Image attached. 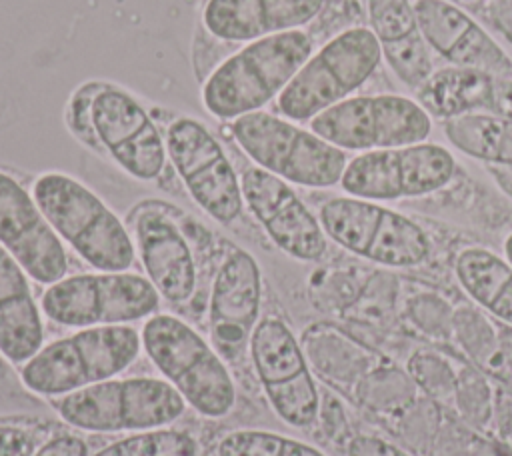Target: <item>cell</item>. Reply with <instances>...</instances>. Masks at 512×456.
<instances>
[{
  "mask_svg": "<svg viewBox=\"0 0 512 456\" xmlns=\"http://www.w3.org/2000/svg\"><path fill=\"white\" fill-rule=\"evenodd\" d=\"M32 196L60 240L86 264L100 272H124L134 264L132 236L86 184L64 172H46L36 178Z\"/></svg>",
  "mask_w": 512,
  "mask_h": 456,
  "instance_id": "3957f363",
  "label": "cell"
},
{
  "mask_svg": "<svg viewBox=\"0 0 512 456\" xmlns=\"http://www.w3.org/2000/svg\"><path fill=\"white\" fill-rule=\"evenodd\" d=\"M414 8L418 32L442 58L458 46L476 22L474 14L452 0H414Z\"/></svg>",
  "mask_w": 512,
  "mask_h": 456,
  "instance_id": "4316f807",
  "label": "cell"
},
{
  "mask_svg": "<svg viewBox=\"0 0 512 456\" xmlns=\"http://www.w3.org/2000/svg\"><path fill=\"white\" fill-rule=\"evenodd\" d=\"M398 156L404 198L432 194L444 188L456 172L452 152L436 142L426 140L398 148Z\"/></svg>",
  "mask_w": 512,
  "mask_h": 456,
  "instance_id": "d4e9b609",
  "label": "cell"
},
{
  "mask_svg": "<svg viewBox=\"0 0 512 456\" xmlns=\"http://www.w3.org/2000/svg\"><path fill=\"white\" fill-rule=\"evenodd\" d=\"M198 442L184 430L156 428L134 432L90 456H196Z\"/></svg>",
  "mask_w": 512,
  "mask_h": 456,
  "instance_id": "4dcf8cb0",
  "label": "cell"
},
{
  "mask_svg": "<svg viewBox=\"0 0 512 456\" xmlns=\"http://www.w3.org/2000/svg\"><path fill=\"white\" fill-rule=\"evenodd\" d=\"M492 82L494 76L486 72L444 64L436 66L414 94L432 120L446 122L472 112H488Z\"/></svg>",
  "mask_w": 512,
  "mask_h": 456,
  "instance_id": "ac0fdd59",
  "label": "cell"
},
{
  "mask_svg": "<svg viewBox=\"0 0 512 456\" xmlns=\"http://www.w3.org/2000/svg\"><path fill=\"white\" fill-rule=\"evenodd\" d=\"M430 254V240L412 218L384 208L364 258L386 268H410Z\"/></svg>",
  "mask_w": 512,
  "mask_h": 456,
  "instance_id": "603a6c76",
  "label": "cell"
},
{
  "mask_svg": "<svg viewBox=\"0 0 512 456\" xmlns=\"http://www.w3.org/2000/svg\"><path fill=\"white\" fill-rule=\"evenodd\" d=\"M444 60L446 64L474 68L494 78H512L510 54L496 42L490 30L478 22V18Z\"/></svg>",
  "mask_w": 512,
  "mask_h": 456,
  "instance_id": "f1b7e54d",
  "label": "cell"
},
{
  "mask_svg": "<svg viewBox=\"0 0 512 456\" xmlns=\"http://www.w3.org/2000/svg\"><path fill=\"white\" fill-rule=\"evenodd\" d=\"M452 2H456V4H460V6H464V8H468V6H474V4H480V2H486V0H452Z\"/></svg>",
  "mask_w": 512,
  "mask_h": 456,
  "instance_id": "60d3db41",
  "label": "cell"
},
{
  "mask_svg": "<svg viewBox=\"0 0 512 456\" xmlns=\"http://www.w3.org/2000/svg\"><path fill=\"white\" fill-rule=\"evenodd\" d=\"M166 152L190 198L216 222L232 224L244 208L240 178L220 142L194 118L166 130Z\"/></svg>",
  "mask_w": 512,
  "mask_h": 456,
  "instance_id": "9c48e42d",
  "label": "cell"
},
{
  "mask_svg": "<svg viewBox=\"0 0 512 456\" xmlns=\"http://www.w3.org/2000/svg\"><path fill=\"white\" fill-rule=\"evenodd\" d=\"M466 10L512 46V0H486Z\"/></svg>",
  "mask_w": 512,
  "mask_h": 456,
  "instance_id": "d6a6232c",
  "label": "cell"
},
{
  "mask_svg": "<svg viewBox=\"0 0 512 456\" xmlns=\"http://www.w3.org/2000/svg\"><path fill=\"white\" fill-rule=\"evenodd\" d=\"M40 308L46 318L70 328L130 324L156 314L160 294L142 274L98 270L50 284Z\"/></svg>",
  "mask_w": 512,
  "mask_h": 456,
  "instance_id": "ba28073f",
  "label": "cell"
},
{
  "mask_svg": "<svg viewBox=\"0 0 512 456\" xmlns=\"http://www.w3.org/2000/svg\"><path fill=\"white\" fill-rule=\"evenodd\" d=\"M248 356L274 414L290 426H310L318 418L320 396L292 330L280 318L260 320Z\"/></svg>",
  "mask_w": 512,
  "mask_h": 456,
  "instance_id": "30bf717a",
  "label": "cell"
},
{
  "mask_svg": "<svg viewBox=\"0 0 512 456\" xmlns=\"http://www.w3.org/2000/svg\"><path fill=\"white\" fill-rule=\"evenodd\" d=\"M488 172L496 186L512 198V164H492L488 166Z\"/></svg>",
  "mask_w": 512,
  "mask_h": 456,
  "instance_id": "f35d334b",
  "label": "cell"
},
{
  "mask_svg": "<svg viewBox=\"0 0 512 456\" xmlns=\"http://www.w3.org/2000/svg\"><path fill=\"white\" fill-rule=\"evenodd\" d=\"M186 406L168 380L154 376H116L56 400V412L68 426L104 434L168 428Z\"/></svg>",
  "mask_w": 512,
  "mask_h": 456,
  "instance_id": "5b68a950",
  "label": "cell"
},
{
  "mask_svg": "<svg viewBox=\"0 0 512 456\" xmlns=\"http://www.w3.org/2000/svg\"><path fill=\"white\" fill-rule=\"evenodd\" d=\"M0 246L38 284H54L66 276L68 256L34 196L0 170Z\"/></svg>",
  "mask_w": 512,
  "mask_h": 456,
  "instance_id": "5bb4252c",
  "label": "cell"
},
{
  "mask_svg": "<svg viewBox=\"0 0 512 456\" xmlns=\"http://www.w3.org/2000/svg\"><path fill=\"white\" fill-rule=\"evenodd\" d=\"M236 144L254 166L304 188L340 184L348 156L344 150L316 136L310 128L282 116L258 110L232 120Z\"/></svg>",
  "mask_w": 512,
  "mask_h": 456,
  "instance_id": "52a82bcc",
  "label": "cell"
},
{
  "mask_svg": "<svg viewBox=\"0 0 512 456\" xmlns=\"http://www.w3.org/2000/svg\"><path fill=\"white\" fill-rule=\"evenodd\" d=\"M38 446L36 430L18 424H0V456H32Z\"/></svg>",
  "mask_w": 512,
  "mask_h": 456,
  "instance_id": "836d02e7",
  "label": "cell"
},
{
  "mask_svg": "<svg viewBox=\"0 0 512 456\" xmlns=\"http://www.w3.org/2000/svg\"><path fill=\"white\" fill-rule=\"evenodd\" d=\"M382 62L410 90H418L436 70L434 50L416 30L404 38L382 42Z\"/></svg>",
  "mask_w": 512,
  "mask_h": 456,
  "instance_id": "83f0119b",
  "label": "cell"
},
{
  "mask_svg": "<svg viewBox=\"0 0 512 456\" xmlns=\"http://www.w3.org/2000/svg\"><path fill=\"white\" fill-rule=\"evenodd\" d=\"M340 186L348 196L372 202L404 198L398 148H372L358 152L348 160Z\"/></svg>",
  "mask_w": 512,
  "mask_h": 456,
  "instance_id": "7402d4cb",
  "label": "cell"
},
{
  "mask_svg": "<svg viewBox=\"0 0 512 456\" xmlns=\"http://www.w3.org/2000/svg\"><path fill=\"white\" fill-rule=\"evenodd\" d=\"M488 112L512 120V78H494Z\"/></svg>",
  "mask_w": 512,
  "mask_h": 456,
  "instance_id": "8d00e7d4",
  "label": "cell"
},
{
  "mask_svg": "<svg viewBox=\"0 0 512 456\" xmlns=\"http://www.w3.org/2000/svg\"><path fill=\"white\" fill-rule=\"evenodd\" d=\"M142 350L186 404L218 420L236 406V384L226 360L196 328L174 314H152L142 330Z\"/></svg>",
  "mask_w": 512,
  "mask_h": 456,
  "instance_id": "7a4b0ae2",
  "label": "cell"
},
{
  "mask_svg": "<svg viewBox=\"0 0 512 456\" xmlns=\"http://www.w3.org/2000/svg\"><path fill=\"white\" fill-rule=\"evenodd\" d=\"M134 236L146 278L160 298L172 304L190 300L198 270L192 248L174 220L160 210H142L134 222Z\"/></svg>",
  "mask_w": 512,
  "mask_h": 456,
  "instance_id": "9a60e30c",
  "label": "cell"
},
{
  "mask_svg": "<svg viewBox=\"0 0 512 456\" xmlns=\"http://www.w3.org/2000/svg\"><path fill=\"white\" fill-rule=\"evenodd\" d=\"M382 210L384 206L372 200L336 196L320 206L318 220L326 238L364 258L378 228Z\"/></svg>",
  "mask_w": 512,
  "mask_h": 456,
  "instance_id": "44dd1931",
  "label": "cell"
},
{
  "mask_svg": "<svg viewBox=\"0 0 512 456\" xmlns=\"http://www.w3.org/2000/svg\"><path fill=\"white\" fill-rule=\"evenodd\" d=\"M218 456H326L318 448L270 430H232L216 448Z\"/></svg>",
  "mask_w": 512,
  "mask_h": 456,
  "instance_id": "f546056e",
  "label": "cell"
},
{
  "mask_svg": "<svg viewBox=\"0 0 512 456\" xmlns=\"http://www.w3.org/2000/svg\"><path fill=\"white\" fill-rule=\"evenodd\" d=\"M24 268L0 246V354L14 366L44 346V322Z\"/></svg>",
  "mask_w": 512,
  "mask_h": 456,
  "instance_id": "e0dca14e",
  "label": "cell"
},
{
  "mask_svg": "<svg viewBox=\"0 0 512 456\" xmlns=\"http://www.w3.org/2000/svg\"><path fill=\"white\" fill-rule=\"evenodd\" d=\"M382 64V46L362 24L328 38L276 98L282 118L310 122L322 110L352 96Z\"/></svg>",
  "mask_w": 512,
  "mask_h": 456,
  "instance_id": "8992f818",
  "label": "cell"
},
{
  "mask_svg": "<svg viewBox=\"0 0 512 456\" xmlns=\"http://www.w3.org/2000/svg\"><path fill=\"white\" fill-rule=\"evenodd\" d=\"M376 148H404L426 142L432 132V116L416 98L382 92L374 94Z\"/></svg>",
  "mask_w": 512,
  "mask_h": 456,
  "instance_id": "cb8c5ba5",
  "label": "cell"
},
{
  "mask_svg": "<svg viewBox=\"0 0 512 456\" xmlns=\"http://www.w3.org/2000/svg\"><path fill=\"white\" fill-rule=\"evenodd\" d=\"M32 456H90L88 446L74 434H58L42 442Z\"/></svg>",
  "mask_w": 512,
  "mask_h": 456,
  "instance_id": "e575fe53",
  "label": "cell"
},
{
  "mask_svg": "<svg viewBox=\"0 0 512 456\" xmlns=\"http://www.w3.org/2000/svg\"><path fill=\"white\" fill-rule=\"evenodd\" d=\"M90 124L110 158L132 178L156 180L166 166V140L128 92L102 88L90 102Z\"/></svg>",
  "mask_w": 512,
  "mask_h": 456,
  "instance_id": "7c38bea8",
  "label": "cell"
},
{
  "mask_svg": "<svg viewBox=\"0 0 512 456\" xmlns=\"http://www.w3.org/2000/svg\"><path fill=\"white\" fill-rule=\"evenodd\" d=\"M240 188L250 214L284 254L302 262H316L326 254L328 238L320 220L286 180L248 166L240 174Z\"/></svg>",
  "mask_w": 512,
  "mask_h": 456,
  "instance_id": "4fadbf2b",
  "label": "cell"
},
{
  "mask_svg": "<svg viewBox=\"0 0 512 456\" xmlns=\"http://www.w3.org/2000/svg\"><path fill=\"white\" fill-rule=\"evenodd\" d=\"M364 16L380 44L418 30L414 0H364Z\"/></svg>",
  "mask_w": 512,
  "mask_h": 456,
  "instance_id": "1f68e13d",
  "label": "cell"
},
{
  "mask_svg": "<svg viewBox=\"0 0 512 456\" xmlns=\"http://www.w3.org/2000/svg\"><path fill=\"white\" fill-rule=\"evenodd\" d=\"M462 290L480 306L490 308L512 280V264L488 248H464L454 262Z\"/></svg>",
  "mask_w": 512,
  "mask_h": 456,
  "instance_id": "484cf974",
  "label": "cell"
},
{
  "mask_svg": "<svg viewBox=\"0 0 512 456\" xmlns=\"http://www.w3.org/2000/svg\"><path fill=\"white\" fill-rule=\"evenodd\" d=\"M312 54L314 38L304 30L248 42L208 76L202 86L204 108L222 120L258 112L280 96Z\"/></svg>",
  "mask_w": 512,
  "mask_h": 456,
  "instance_id": "6da1fadb",
  "label": "cell"
},
{
  "mask_svg": "<svg viewBox=\"0 0 512 456\" xmlns=\"http://www.w3.org/2000/svg\"><path fill=\"white\" fill-rule=\"evenodd\" d=\"M504 258L512 264V232L504 240Z\"/></svg>",
  "mask_w": 512,
  "mask_h": 456,
  "instance_id": "ab89813d",
  "label": "cell"
},
{
  "mask_svg": "<svg viewBox=\"0 0 512 456\" xmlns=\"http://www.w3.org/2000/svg\"><path fill=\"white\" fill-rule=\"evenodd\" d=\"M140 352V332L130 324L78 328L44 344L20 366V380L38 396L60 398L116 378L136 362Z\"/></svg>",
  "mask_w": 512,
  "mask_h": 456,
  "instance_id": "277c9868",
  "label": "cell"
},
{
  "mask_svg": "<svg viewBox=\"0 0 512 456\" xmlns=\"http://www.w3.org/2000/svg\"><path fill=\"white\" fill-rule=\"evenodd\" d=\"M262 272L256 258L236 248L220 264L210 292V342L226 364H240L248 356L254 328L262 310Z\"/></svg>",
  "mask_w": 512,
  "mask_h": 456,
  "instance_id": "8fae6325",
  "label": "cell"
},
{
  "mask_svg": "<svg viewBox=\"0 0 512 456\" xmlns=\"http://www.w3.org/2000/svg\"><path fill=\"white\" fill-rule=\"evenodd\" d=\"M308 126L344 152L372 150L376 148L374 94H352L316 114Z\"/></svg>",
  "mask_w": 512,
  "mask_h": 456,
  "instance_id": "d6986e66",
  "label": "cell"
},
{
  "mask_svg": "<svg viewBox=\"0 0 512 456\" xmlns=\"http://www.w3.org/2000/svg\"><path fill=\"white\" fill-rule=\"evenodd\" d=\"M348 456H408L404 450L378 436H356L348 444Z\"/></svg>",
  "mask_w": 512,
  "mask_h": 456,
  "instance_id": "d590c367",
  "label": "cell"
},
{
  "mask_svg": "<svg viewBox=\"0 0 512 456\" xmlns=\"http://www.w3.org/2000/svg\"><path fill=\"white\" fill-rule=\"evenodd\" d=\"M448 142L480 162L512 164V120L490 112H472L442 122Z\"/></svg>",
  "mask_w": 512,
  "mask_h": 456,
  "instance_id": "ffe728a7",
  "label": "cell"
},
{
  "mask_svg": "<svg viewBox=\"0 0 512 456\" xmlns=\"http://www.w3.org/2000/svg\"><path fill=\"white\" fill-rule=\"evenodd\" d=\"M498 320L512 326V280L504 286V290L498 294V298L488 308Z\"/></svg>",
  "mask_w": 512,
  "mask_h": 456,
  "instance_id": "74e56055",
  "label": "cell"
},
{
  "mask_svg": "<svg viewBox=\"0 0 512 456\" xmlns=\"http://www.w3.org/2000/svg\"><path fill=\"white\" fill-rule=\"evenodd\" d=\"M324 6L326 0H208L202 20L220 40L254 42L304 28L322 14Z\"/></svg>",
  "mask_w": 512,
  "mask_h": 456,
  "instance_id": "2e32d148",
  "label": "cell"
}]
</instances>
